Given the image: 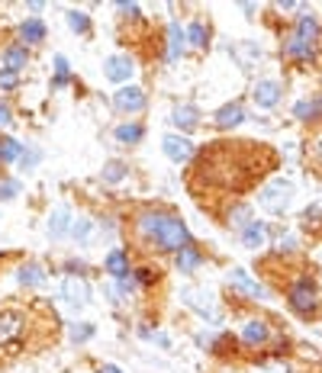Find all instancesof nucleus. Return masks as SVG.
<instances>
[{"label": "nucleus", "mask_w": 322, "mask_h": 373, "mask_svg": "<svg viewBox=\"0 0 322 373\" xmlns=\"http://www.w3.org/2000/svg\"><path fill=\"white\" fill-rule=\"evenodd\" d=\"M20 284L26 286H43L45 284V270L39 264H23L20 267Z\"/></svg>", "instance_id": "obj_24"}, {"label": "nucleus", "mask_w": 322, "mask_h": 373, "mask_svg": "<svg viewBox=\"0 0 322 373\" xmlns=\"http://www.w3.org/2000/svg\"><path fill=\"white\" fill-rule=\"evenodd\" d=\"M106 296H110V303H119V290H116V286H106Z\"/></svg>", "instance_id": "obj_43"}, {"label": "nucleus", "mask_w": 322, "mask_h": 373, "mask_svg": "<svg viewBox=\"0 0 322 373\" xmlns=\"http://www.w3.org/2000/svg\"><path fill=\"white\" fill-rule=\"evenodd\" d=\"M255 373H287V364H267V367H258Z\"/></svg>", "instance_id": "obj_37"}, {"label": "nucleus", "mask_w": 322, "mask_h": 373, "mask_svg": "<svg viewBox=\"0 0 322 373\" xmlns=\"http://www.w3.org/2000/svg\"><path fill=\"white\" fill-rule=\"evenodd\" d=\"M7 123H10V106L0 104V126H7Z\"/></svg>", "instance_id": "obj_39"}, {"label": "nucleus", "mask_w": 322, "mask_h": 373, "mask_svg": "<svg viewBox=\"0 0 322 373\" xmlns=\"http://www.w3.org/2000/svg\"><path fill=\"white\" fill-rule=\"evenodd\" d=\"M55 68H58V77H68V62H65L62 55L55 58Z\"/></svg>", "instance_id": "obj_38"}, {"label": "nucleus", "mask_w": 322, "mask_h": 373, "mask_svg": "<svg viewBox=\"0 0 322 373\" xmlns=\"http://www.w3.org/2000/svg\"><path fill=\"white\" fill-rule=\"evenodd\" d=\"M16 158H23V145L16 138H4V142H0V161L10 165V161H16Z\"/></svg>", "instance_id": "obj_27"}, {"label": "nucleus", "mask_w": 322, "mask_h": 373, "mask_svg": "<svg viewBox=\"0 0 322 373\" xmlns=\"http://www.w3.org/2000/svg\"><path fill=\"white\" fill-rule=\"evenodd\" d=\"M306 158H309V165H313V171L322 174V129L306 142Z\"/></svg>", "instance_id": "obj_23"}, {"label": "nucleus", "mask_w": 322, "mask_h": 373, "mask_svg": "<svg viewBox=\"0 0 322 373\" xmlns=\"http://www.w3.org/2000/svg\"><path fill=\"white\" fill-rule=\"evenodd\" d=\"M116 138H119V142H139V138H142V126H119V129H116Z\"/></svg>", "instance_id": "obj_31"}, {"label": "nucleus", "mask_w": 322, "mask_h": 373, "mask_svg": "<svg viewBox=\"0 0 322 373\" xmlns=\"http://www.w3.org/2000/svg\"><path fill=\"white\" fill-rule=\"evenodd\" d=\"M196 264H200V251H196V248H190V245H187V248L177 251V270H181V274L194 270Z\"/></svg>", "instance_id": "obj_25"}, {"label": "nucleus", "mask_w": 322, "mask_h": 373, "mask_svg": "<svg viewBox=\"0 0 322 373\" xmlns=\"http://www.w3.org/2000/svg\"><path fill=\"white\" fill-rule=\"evenodd\" d=\"M62 296L68 299L74 309H81V306H87L91 303V286H87V280L84 277H77V274H71V277H65V284H62Z\"/></svg>", "instance_id": "obj_6"}, {"label": "nucleus", "mask_w": 322, "mask_h": 373, "mask_svg": "<svg viewBox=\"0 0 322 373\" xmlns=\"http://www.w3.org/2000/svg\"><path fill=\"white\" fill-rule=\"evenodd\" d=\"M181 296H184V303H187L190 309H196L200 316H206V318L216 316V303H213V293L196 290V286H187V290H181Z\"/></svg>", "instance_id": "obj_10"}, {"label": "nucleus", "mask_w": 322, "mask_h": 373, "mask_svg": "<svg viewBox=\"0 0 322 373\" xmlns=\"http://www.w3.org/2000/svg\"><path fill=\"white\" fill-rule=\"evenodd\" d=\"M184 35H187V42H190V45H196V49H206V39H210V29H206V23H204V20H194V23H190V29H187Z\"/></svg>", "instance_id": "obj_22"}, {"label": "nucleus", "mask_w": 322, "mask_h": 373, "mask_svg": "<svg viewBox=\"0 0 322 373\" xmlns=\"http://www.w3.org/2000/svg\"><path fill=\"white\" fill-rule=\"evenodd\" d=\"M171 123H174L177 129L190 132V129H196V123H200V110L190 106V104H184V106H177V110L171 113Z\"/></svg>", "instance_id": "obj_15"}, {"label": "nucleus", "mask_w": 322, "mask_h": 373, "mask_svg": "<svg viewBox=\"0 0 322 373\" xmlns=\"http://www.w3.org/2000/svg\"><path fill=\"white\" fill-rule=\"evenodd\" d=\"M319 104H322V97H319Z\"/></svg>", "instance_id": "obj_45"}, {"label": "nucleus", "mask_w": 322, "mask_h": 373, "mask_svg": "<svg viewBox=\"0 0 322 373\" xmlns=\"http://www.w3.org/2000/svg\"><path fill=\"white\" fill-rule=\"evenodd\" d=\"M13 81H16V74H10V71L0 74V84H4V87H13Z\"/></svg>", "instance_id": "obj_40"}, {"label": "nucleus", "mask_w": 322, "mask_h": 373, "mask_svg": "<svg viewBox=\"0 0 322 373\" xmlns=\"http://www.w3.org/2000/svg\"><path fill=\"white\" fill-rule=\"evenodd\" d=\"M100 373H123V370H119V367H113V364H104V367H100Z\"/></svg>", "instance_id": "obj_44"}, {"label": "nucleus", "mask_w": 322, "mask_h": 373, "mask_svg": "<svg viewBox=\"0 0 322 373\" xmlns=\"http://www.w3.org/2000/svg\"><path fill=\"white\" fill-rule=\"evenodd\" d=\"M135 235L142 238L145 248H158V251H181L190 245V232L177 216H165V213H142L135 219Z\"/></svg>", "instance_id": "obj_1"}, {"label": "nucleus", "mask_w": 322, "mask_h": 373, "mask_svg": "<svg viewBox=\"0 0 322 373\" xmlns=\"http://www.w3.org/2000/svg\"><path fill=\"white\" fill-rule=\"evenodd\" d=\"M252 97L261 110H274V106L280 104V97H284V87H280L277 81H258L252 90Z\"/></svg>", "instance_id": "obj_9"}, {"label": "nucleus", "mask_w": 322, "mask_h": 373, "mask_svg": "<svg viewBox=\"0 0 322 373\" xmlns=\"http://www.w3.org/2000/svg\"><path fill=\"white\" fill-rule=\"evenodd\" d=\"M152 341H158L161 347H168V335H161V332H155V335H152Z\"/></svg>", "instance_id": "obj_42"}, {"label": "nucleus", "mask_w": 322, "mask_h": 373, "mask_svg": "<svg viewBox=\"0 0 322 373\" xmlns=\"http://www.w3.org/2000/svg\"><path fill=\"white\" fill-rule=\"evenodd\" d=\"M267 335H271V328H267V322H261V318H252V322H245V328H242V341L245 345H265Z\"/></svg>", "instance_id": "obj_14"}, {"label": "nucleus", "mask_w": 322, "mask_h": 373, "mask_svg": "<svg viewBox=\"0 0 322 373\" xmlns=\"http://www.w3.org/2000/svg\"><path fill=\"white\" fill-rule=\"evenodd\" d=\"M319 39V20L313 13H300L296 16V29L287 39V55L290 58H309L313 55V45Z\"/></svg>", "instance_id": "obj_2"}, {"label": "nucleus", "mask_w": 322, "mask_h": 373, "mask_svg": "<svg viewBox=\"0 0 322 373\" xmlns=\"http://www.w3.org/2000/svg\"><path fill=\"white\" fill-rule=\"evenodd\" d=\"M184 42H187L184 29L177 26V23H171V26H168V62H177V58H181Z\"/></svg>", "instance_id": "obj_19"}, {"label": "nucleus", "mask_w": 322, "mask_h": 373, "mask_svg": "<svg viewBox=\"0 0 322 373\" xmlns=\"http://www.w3.org/2000/svg\"><path fill=\"white\" fill-rule=\"evenodd\" d=\"M119 13H139V7H135V4H119Z\"/></svg>", "instance_id": "obj_41"}, {"label": "nucleus", "mask_w": 322, "mask_h": 373, "mask_svg": "<svg viewBox=\"0 0 322 373\" xmlns=\"http://www.w3.org/2000/svg\"><path fill=\"white\" fill-rule=\"evenodd\" d=\"M294 116L303 119V123H316V119H322V104H319V97H316V100H300V104L294 106Z\"/></svg>", "instance_id": "obj_20"}, {"label": "nucleus", "mask_w": 322, "mask_h": 373, "mask_svg": "<svg viewBox=\"0 0 322 373\" xmlns=\"http://www.w3.org/2000/svg\"><path fill=\"white\" fill-rule=\"evenodd\" d=\"M265 242H267V226H265V222L252 219L245 228H242V245H245V248L258 251V248H265Z\"/></svg>", "instance_id": "obj_13"}, {"label": "nucleus", "mask_w": 322, "mask_h": 373, "mask_svg": "<svg viewBox=\"0 0 322 373\" xmlns=\"http://www.w3.org/2000/svg\"><path fill=\"white\" fill-rule=\"evenodd\" d=\"M4 68H7L10 74H16V71L26 68V49H20V45H10V49L4 52Z\"/></svg>", "instance_id": "obj_21"}, {"label": "nucleus", "mask_w": 322, "mask_h": 373, "mask_svg": "<svg viewBox=\"0 0 322 373\" xmlns=\"http://www.w3.org/2000/svg\"><path fill=\"white\" fill-rule=\"evenodd\" d=\"M23 332H26V312L0 309V351H16Z\"/></svg>", "instance_id": "obj_4"}, {"label": "nucleus", "mask_w": 322, "mask_h": 373, "mask_svg": "<svg viewBox=\"0 0 322 373\" xmlns=\"http://www.w3.org/2000/svg\"><path fill=\"white\" fill-rule=\"evenodd\" d=\"M71 235H74L77 242H84V238L91 235V222H87V219H77L74 226H71Z\"/></svg>", "instance_id": "obj_34"}, {"label": "nucleus", "mask_w": 322, "mask_h": 373, "mask_svg": "<svg viewBox=\"0 0 322 373\" xmlns=\"http://www.w3.org/2000/svg\"><path fill=\"white\" fill-rule=\"evenodd\" d=\"M39 158H43V155L35 152V148H33V152H29V155H23V158H20V165H23V171H29V167H33V165H35V161H39Z\"/></svg>", "instance_id": "obj_36"}, {"label": "nucleus", "mask_w": 322, "mask_h": 373, "mask_svg": "<svg viewBox=\"0 0 322 373\" xmlns=\"http://www.w3.org/2000/svg\"><path fill=\"white\" fill-rule=\"evenodd\" d=\"M226 284H229V290H235L238 296H245V299H265L267 296L265 286H261L258 280H252L242 267H232L229 277H226Z\"/></svg>", "instance_id": "obj_5"}, {"label": "nucleus", "mask_w": 322, "mask_h": 373, "mask_svg": "<svg viewBox=\"0 0 322 373\" xmlns=\"http://www.w3.org/2000/svg\"><path fill=\"white\" fill-rule=\"evenodd\" d=\"M65 232H71V213H68V206H55V213L49 216V235L62 238Z\"/></svg>", "instance_id": "obj_16"}, {"label": "nucleus", "mask_w": 322, "mask_h": 373, "mask_svg": "<svg viewBox=\"0 0 322 373\" xmlns=\"http://www.w3.org/2000/svg\"><path fill=\"white\" fill-rule=\"evenodd\" d=\"M290 203H294V184L284 180V177L271 180V184H265L258 190V206L265 209V213L280 216V213H287L290 209Z\"/></svg>", "instance_id": "obj_3"}, {"label": "nucleus", "mask_w": 322, "mask_h": 373, "mask_svg": "<svg viewBox=\"0 0 322 373\" xmlns=\"http://www.w3.org/2000/svg\"><path fill=\"white\" fill-rule=\"evenodd\" d=\"M106 270H110L113 277H129V257H126V251L123 248H113L110 255H106Z\"/></svg>", "instance_id": "obj_18"}, {"label": "nucleus", "mask_w": 322, "mask_h": 373, "mask_svg": "<svg viewBox=\"0 0 322 373\" xmlns=\"http://www.w3.org/2000/svg\"><path fill=\"white\" fill-rule=\"evenodd\" d=\"M248 222H252V209H248V206H235L229 213V226H242V228H245Z\"/></svg>", "instance_id": "obj_32"}, {"label": "nucleus", "mask_w": 322, "mask_h": 373, "mask_svg": "<svg viewBox=\"0 0 322 373\" xmlns=\"http://www.w3.org/2000/svg\"><path fill=\"white\" fill-rule=\"evenodd\" d=\"M20 35L26 42H43L45 39V26H43V20H26L20 26Z\"/></svg>", "instance_id": "obj_26"}, {"label": "nucleus", "mask_w": 322, "mask_h": 373, "mask_svg": "<svg viewBox=\"0 0 322 373\" xmlns=\"http://www.w3.org/2000/svg\"><path fill=\"white\" fill-rule=\"evenodd\" d=\"M16 194H20V184H16V180H4V184H0V200H13Z\"/></svg>", "instance_id": "obj_35"}, {"label": "nucleus", "mask_w": 322, "mask_h": 373, "mask_svg": "<svg viewBox=\"0 0 322 373\" xmlns=\"http://www.w3.org/2000/svg\"><path fill=\"white\" fill-rule=\"evenodd\" d=\"M242 119H245L242 104H229V106H223V110L216 113V126H219V129H232V126H238Z\"/></svg>", "instance_id": "obj_17"}, {"label": "nucleus", "mask_w": 322, "mask_h": 373, "mask_svg": "<svg viewBox=\"0 0 322 373\" xmlns=\"http://www.w3.org/2000/svg\"><path fill=\"white\" fill-rule=\"evenodd\" d=\"M126 174H129V167L123 161H106L104 165V180H110V184H119Z\"/></svg>", "instance_id": "obj_29"}, {"label": "nucleus", "mask_w": 322, "mask_h": 373, "mask_svg": "<svg viewBox=\"0 0 322 373\" xmlns=\"http://www.w3.org/2000/svg\"><path fill=\"white\" fill-rule=\"evenodd\" d=\"M91 335H94V325H87V322L71 325V341H87Z\"/></svg>", "instance_id": "obj_33"}, {"label": "nucleus", "mask_w": 322, "mask_h": 373, "mask_svg": "<svg viewBox=\"0 0 322 373\" xmlns=\"http://www.w3.org/2000/svg\"><path fill=\"white\" fill-rule=\"evenodd\" d=\"M113 106L119 113H139L145 106V90L142 87H119L113 94Z\"/></svg>", "instance_id": "obj_8"}, {"label": "nucleus", "mask_w": 322, "mask_h": 373, "mask_svg": "<svg viewBox=\"0 0 322 373\" xmlns=\"http://www.w3.org/2000/svg\"><path fill=\"white\" fill-rule=\"evenodd\" d=\"M68 26L74 29V33H87V29H91V20H87V13H81V10H71Z\"/></svg>", "instance_id": "obj_30"}, {"label": "nucleus", "mask_w": 322, "mask_h": 373, "mask_svg": "<svg viewBox=\"0 0 322 373\" xmlns=\"http://www.w3.org/2000/svg\"><path fill=\"white\" fill-rule=\"evenodd\" d=\"M104 74L110 77V81H129L133 77V62H129V55H113V58H106V65H104Z\"/></svg>", "instance_id": "obj_12"}, {"label": "nucleus", "mask_w": 322, "mask_h": 373, "mask_svg": "<svg viewBox=\"0 0 322 373\" xmlns=\"http://www.w3.org/2000/svg\"><path fill=\"white\" fill-rule=\"evenodd\" d=\"M290 306H294V312H300V316H313L316 312V290L309 280H300V284L290 286Z\"/></svg>", "instance_id": "obj_7"}, {"label": "nucleus", "mask_w": 322, "mask_h": 373, "mask_svg": "<svg viewBox=\"0 0 322 373\" xmlns=\"http://www.w3.org/2000/svg\"><path fill=\"white\" fill-rule=\"evenodd\" d=\"M235 55L242 58V65H245V68H252L255 62H261V49L255 45V42H242V45L235 49Z\"/></svg>", "instance_id": "obj_28"}, {"label": "nucleus", "mask_w": 322, "mask_h": 373, "mask_svg": "<svg viewBox=\"0 0 322 373\" xmlns=\"http://www.w3.org/2000/svg\"><path fill=\"white\" fill-rule=\"evenodd\" d=\"M161 148H165V155H168L171 161H190L194 158V142L184 135H165V142H161Z\"/></svg>", "instance_id": "obj_11"}]
</instances>
